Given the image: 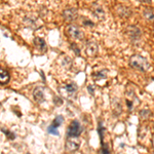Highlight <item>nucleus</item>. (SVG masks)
<instances>
[{"label":"nucleus","mask_w":154,"mask_h":154,"mask_svg":"<svg viewBox=\"0 0 154 154\" xmlns=\"http://www.w3.org/2000/svg\"><path fill=\"white\" fill-rule=\"evenodd\" d=\"M129 66L141 72H146L150 68V63L146 58L140 54H132L129 58Z\"/></svg>","instance_id":"obj_1"},{"label":"nucleus","mask_w":154,"mask_h":154,"mask_svg":"<svg viewBox=\"0 0 154 154\" xmlns=\"http://www.w3.org/2000/svg\"><path fill=\"white\" fill-rule=\"evenodd\" d=\"M66 35L68 37L72 39H77V40H82L84 38V34L81 30L79 29L78 27L74 25H68L66 27Z\"/></svg>","instance_id":"obj_2"},{"label":"nucleus","mask_w":154,"mask_h":154,"mask_svg":"<svg viewBox=\"0 0 154 154\" xmlns=\"http://www.w3.org/2000/svg\"><path fill=\"white\" fill-rule=\"evenodd\" d=\"M81 132H82V127L80 125L79 121L78 120H73L71 122L69 129H68L67 136L70 137V138H78Z\"/></svg>","instance_id":"obj_3"},{"label":"nucleus","mask_w":154,"mask_h":154,"mask_svg":"<svg viewBox=\"0 0 154 154\" xmlns=\"http://www.w3.org/2000/svg\"><path fill=\"white\" fill-rule=\"evenodd\" d=\"M77 91V85L75 83H69L64 85L62 89H60V92L63 94V96H65L66 98H69V97L73 96V94L76 92Z\"/></svg>","instance_id":"obj_4"},{"label":"nucleus","mask_w":154,"mask_h":154,"mask_svg":"<svg viewBox=\"0 0 154 154\" xmlns=\"http://www.w3.org/2000/svg\"><path fill=\"white\" fill-rule=\"evenodd\" d=\"M39 22L40 21L38 20V19L33 18V16H31V18L27 16V18L24 19V23H25V25L27 26V27L31 28V29H38V28L41 27L42 24H40Z\"/></svg>","instance_id":"obj_5"},{"label":"nucleus","mask_w":154,"mask_h":154,"mask_svg":"<svg viewBox=\"0 0 154 154\" xmlns=\"http://www.w3.org/2000/svg\"><path fill=\"white\" fill-rule=\"evenodd\" d=\"M63 16L67 22H73L77 19L78 13L75 8H68L63 11Z\"/></svg>","instance_id":"obj_6"},{"label":"nucleus","mask_w":154,"mask_h":154,"mask_svg":"<svg viewBox=\"0 0 154 154\" xmlns=\"http://www.w3.org/2000/svg\"><path fill=\"white\" fill-rule=\"evenodd\" d=\"M85 53L89 57H96L99 53V47L96 42L89 41L86 44V48H85Z\"/></svg>","instance_id":"obj_7"},{"label":"nucleus","mask_w":154,"mask_h":154,"mask_svg":"<svg viewBox=\"0 0 154 154\" xmlns=\"http://www.w3.org/2000/svg\"><path fill=\"white\" fill-rule=\"evenodd\" d=\"M79 146H80L79 141L68 137L67 141H66V150L69 151V152H73V151H76L79 148Z\"/></svg>","instance_id":"obj_8"},{"label":"nucleus","mask_w":154,"mask_h":154,"mask_svg":"<svg viewBox=\"0 0 154 154\" xmlns=\"http://www.w3.org/2000/svg\"><path fill=\"white\" fill-rule=\"evenodd\" d=\"M127 33H129V36L132 40H138L141 37V31L136 26H129L127 28Z\"/></svg>","instance_id":"obj_9"},{"label":"nucleus","mask_w":154,"mask_h":154,"mask_svg":"<svg viewBox=\"0 0 154 154\" xmlns=\"http://www.w3.org/2000/svg\"><path fill=\"white\" fill-rule=\"evenodd\" d=\"M91 9H92V13H94L98 19L103 20V19L105 18V11H104V9L102 8L101 5H99V4H97V3H94Z\"/></svg>","instance_id":"obj_10"},{"label":"nucleus","mask_w":154,"mask_h":154,"mask_svg":"<svg viewBox=\"0 0 154 154\" xmlns=\"http://www.w3.org/2000/svg\"><path fill=\"white\" fill-rule=\"evenodd\" d=\"M33 97H34V100L37 103H42L44 101V92L42 87H36V89L33 91Z\"/></svg>","instance_id":"obj_11"},{"label":"nucleus","mask_w":154,"mask_h":154,"mask_svg":"<svg viewBox=\"0 0 154 154\" xmlns=\"http://www.w3.org/2000/svg\"><path fill=\"white\" fill-rule=\"evenodd\" d=\"M34 45L36 46L40 51H46V49H47V45H46L45 41H44V39L41 38V37H35Z\"/></svg>","instance_id":"obj_12"},{"label":"nucleus","mask_w":154,"mask_h":154,"mask_svg":"<svg viewBox=\"0 0 154 154\" xmlns=\"http://www.w3.org/2000/svg\"><path fill=\"white\" fill-rule=\"evenodd\" d=\"M9 79H10V75L8 71L0 68V84H7Z\"/></svg>","instance_id":"obj_13"},{"label":"nucleus","mask_w":154,"mask_h":154,"mask_svg":"<svg viewBox=\"0 0 154 154\" xmlns=\"http://www.w3.org/2000/svg\"><path fill=\"white\" fill-rule=\"evenodd\" d=\"M116 13H118V16H122V18H127V16H131L132 11L127 7H124V6L122 5H118L117 7H116Z\"/></svg>","instance_id":"obj_14"},{"label":"nucleus","mask_w":154,"mask_h":154,"mask_svg":"<svg viewBox=\"0 0 154 154\" xmlns=\"http://www.w3.org/2000/svg\"><path fill=\"white\" fill-rule=\"evenodd\" d=\"M63 122H64V117L62 115H59V116H57V117L54 119V122H53V124H51V126L58 129V127L60 126V125Z\"/></svg>","instance_id":"obj_15"},{"label":"nucleus","mask_w":154,"mask_h":154,"mask_svg":"<svg viewBox=\"0 0 154 154\" xmlns=\"http://www.w3.org/2000/svg\"><path fill=\"white\" fill-rule=\"evenodd\" d=\"M144 16H145L147 20H150V21L154 20V13L151 10H148V9H146L144 11Z\"/></svg>","instance_id":"obj_16"},{"label":"nucleus","mask_w":154,"mask_h":154,"mask_svg":"<svg viewBox=\"0 0 154 154\" xmlns=\"http://www.w3.org/2000/svg\"><path fill=\"white\" fill-rule=\"evenodd\" d=\"M94 80H101V79H105L106 78V75H105V72H98L97 74H94Z\"/></svg>","instance_id":"obj_17"},{"label":"nucleus","mask_w":154,"mask_h":154,"mask_svg":"<svg viewBox=\"0 0 154 154\" xmlns=\"http://www.w3.org/2000/svg\"><path fill=\"white\" fill-rule=\"evenodd\" d=\"M47 132H49V134H51V135H54V136H59V132H58V129H56V127H53L51 125V126H48V129H47Z\"/></svg>","instance_id":"obj_18"},{"label":"nucleus","mask_w":154,"mask_h":154,"mask_svg":"<svg viewBox=\"0 0 154 154\" xmlns=\"http://www.w3.org/2000/svg\"><path fill=\"white\" fill-rule=\"evenodd\" d=\"M1 131L3 132L5 135H7V137H8V139H9V140H13V139L16 138V135H15V134H13V132H10L9 131H5V129H2Z\"/></svg>","instance_id":"obj_19"},{"label":"nucleus","mask_w":154,"mask_h":154,"mask_svg":"<svg viewBox=\"0 0 154 154\" xmlns=\"http://www.w3.org/2000/svg\"><path fill=\"white\" fill-rule=\"evenodd\" d=\"M71 48L73 49V51H75V54H76V56H79L80 54V51H79V48L77 47V45L75 43H72L71 44Z\"/></svg>","instance_id":"obj_20"},{"label":"nucleus","mask_w":154,"mask_h":154,"mask_svg":"<svg viewBox=\"0 0 154 154\" xmlns=\"http://www.w3.org/2000/svg\"><path fill=\"white\" fill-rule=\"evenodd\" d=\"M54 103H57V105H58V106H61V105H62V103H63L61 99H59L58 97H56V98L54 99Z\"/></svg>","instance_id":"obj_21"},{"label":"nucleus","mask_w":154,"mask_h":154,"mask_svg":"<svg viewBox=\"0 0 154 154\" xmlns=\"http://www.w3.org/2000/svg\"><path fill=\"white\" fill-rule=\"evenodd\" d=\"M140 2H143V3H151V0H138Z\"/></svg>","instance_id":"obj_22"}]
</instances>
